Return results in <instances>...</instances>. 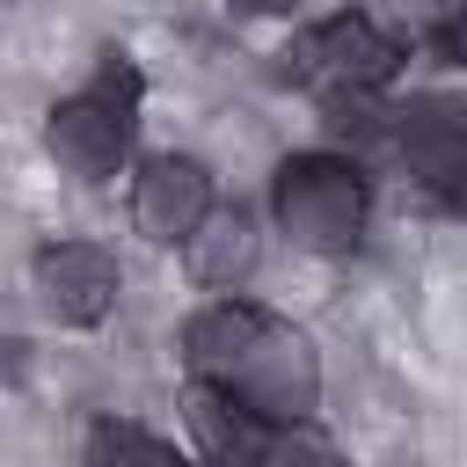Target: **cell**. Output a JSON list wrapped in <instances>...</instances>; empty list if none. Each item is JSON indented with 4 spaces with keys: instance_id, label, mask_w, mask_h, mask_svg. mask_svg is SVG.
<instances>
[{
    "instance_id": "6da1fadb",
    "label": "cell",
    "mask_w": 467,
    "mask_h": 467,
    "mask_svg": "<svg viewBox=\"0 0 467 467\" xmlns=\"http://www.w3.org/2000/svg\"><path fill=\"white\" fill-rule=\"evenodd\" d=\"M139 95H146L139 66H131L124 51H109L88 88H73L66 102H51V117H44L51 161H58L66 175H80V182H109V175L124 168V153H131Z\"/></svg>"
},
{
    "instance_id": "52a82bcc",
    "label": "cell",
    "mask_w": 467,
    "mask_h": 467,
    "mask_svg": "<svg viewBox=\"0 0 467 467\" xmlns=\"http://www.w3.org/2000/svg\"><path fill=\"white\" fill-rule=\"evenodd\" d=\"M401 161H409V175L431 197H445L452 212H467V102H423V109H409Z\"/></svg>"
},
{
    "instance_id": "7a4b0ae2",
    "label": "cell",
    "mask_w": 467,
    "mask_h": 467,
    "mask_svg": "<svg viewBox=\"0 0 467 467\" xmlns=\"http://www.w3.org/2000/svg\"><path fill=\"white\" fill-rule=\"evenodd\" d=\"M270 212L299 248L343 255L372 219V190H365V168L343 153H285L270 175Z\"/></svg>"
},
{
    "instance_id": "5b68a950",
    "label": "cell",
    "mask_w": 467,
    "mask_h": 467,
    "mask_svg": "<svg viewBox=\"0 0 467 467\" xmlns=\"http://www.w3.org/2000/svg\"><path fill=\"white\" fill-rule=\"evenodd\" d=\"M212 204H219V190H212V168L197 153H146L131 175V226L153 248H182Z\"/></svg>"
},
{
    "instance_id": "ba28073f",
    "label": "cell",
    "mask_w": 467,
    "mask_h": 467,
    "mask_svg": "<svg viewBox=\"0 0 467 467\" xmlns=\"http://www.w3.org/2000/svg\"><path fill=\"white\" fill-rule=\"evenodd\" d=\"M182 263H190V277L204 292H241L255 277V263H263V234H255V219L241 204H212L204 226L182 241Z\"/></svg>"
},
{
    "instance_id": "3957f363",
    "label": "cell",
    "mask_w": 467,
    "mask_h": 467,
    "mask_svg": "<svg viewBox=\"0 0 467 467\" xmlns=\"http://www.w3.org/2000/svg\"><path fill=\"white\" fill-rule=\"evenodd\" d=\"M401 58H409V51H401L372 15L343 7V15H328V22H314V29L292 36L285 73H292L299 88L328 95V102H365V95H379V88L401 73Z\"/></svg>"
},
{
    "instance_id": "277c9868",
    "label": "cell",
    "mask_w": 467,
    "mask_h": 467,
    "mask_svg": "<svg viewBox=\"0 0 467 467\" xmlns=\"http://www.w3.org/2000/svg\"><path fill=\"white\" fill-rule=\"evenodd\" d=\"M212 387H226V394H234L248 416H263V423H306L314 401H321V350H314L306 328L263 314V328L248 336V350H241V358L226 365V379H212Z\"/></svg>"
},
{
    "instance_id": "5bb4252c",
    "label": "cell",
    "mask_w": 467,
    "mask_h": 467,
    "mask_svg": "<svg viewBox=\"0 0 467 467\" xmlns=\"http://www.w3.org/2000/svg\"><path fill=\"white\" fill-rule=\"evenodd\" d=\"M22 372V336H0V379Z\"/></svg>"
},
{
    "instance_id": "8992f818",
    "label": "cell",
    "mask_w": 467,
    "mask_h": 467,
    "mask_svg": "<svg viewBox=\"0 0 467 467\" xmlns=\"http://www.w3.org/2000/svg\"><path fill=\"white\" fill-rule=\"evenodd\" d=\"M29 285H36V306L58 328H95V321H109V306L124 292V270L102 241H51L29 270Z\"/></svg>"
},
{
    "instance_id": "30bf717a",
    "label": "cell",
    "mask_w": 467,
    "mask_h": 467,
    "mask_svg": "<svg viewBox=\"0 0 467 467\" xmlns=\"http://www.w3.org/2000/svg\"><path fill=\"white\" fill-rule=\"evenodd\" d=\"M88 467H182V452H175L168 438L124 423V416H102V423L88 431Z\"/></svg>"
},
{
    "instance_id": "4fadbf2b",
    "label": "cell",
    "mask_w": 467,
    "mask_h": 467,
    "mask_svg": "<svg viewBox=\"0 0 467 467\" xmlns=\"http://www.w3.org/2000/svg\"><path fill=\"white\" fill-rule=\"evenodd\" d=\"M438 51L467 66V0H452V22H445V36H438Z\"/></svg>"
},
{
    "instance_id": "9a60e30c",
    "label": "cell",
    "mask_w": 467,
    "mask_h": 467,
    "mask_svg": "<svg viewBox=\"0 0 467 467\" xmlns=\"http://www.w3.org/2000/svg\"><path fill=\"white\" fill-rule=\"evenodd\" d=\"M234 7H248V15H292L299 0H234Z\"/></svg>"
},
{
    "instance_id": "7c38bea8",
    "label": "cell",
    "mask_w": 467,
    "mask_h": 467,
    "mask_svg": "<svg viewBox=\"0 0 467 467\" xmlns=\"http://www.w3.org/2000/svg\"><path fill=\"white\" fill-rule=\"evenodd\" d=\"M401 15H409V29H416L423 44H438L445 22H452V0H401Z\"/></svg>"
},
{
    "instance_id": "8fae6325",
    "label": "cell",
    "mask_w": 467,
    "mask_h": 467,
    "mask_svg": "<svg viewBox=\"0 0 467 467\" xmlns=\"http://www.w3.org/2000/svg\"><path fill=\"white\" fill-rule=\"evenodd\" d=\"M248 467H343V452H336L314 423H263Z\"/></svg>"
},
{
    "instance_id": "9c48e42d",
    "label": "cell",
    "mask_w": 467,
    "mask_h": 467,
    "mask_svg": "<svg viewBox=\"0 0 467 467\" xmlns=\"http://www.w3.org/2000/svg\"><path fill=\"white\" fill-rule=\"evenodd\" d=\"M263 328V306H248L241 292H219L212 306H197L182 321V358L197 379H226V365L248 350V336Z\"/></svg>"
}]
</instances>
